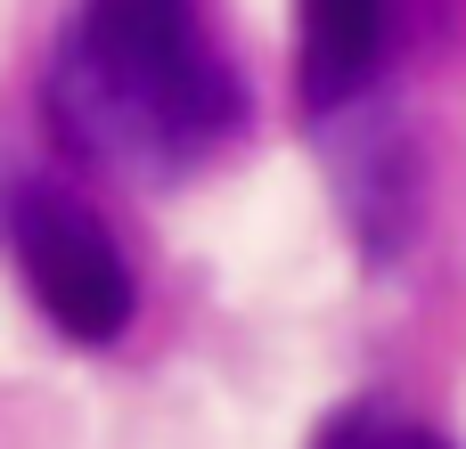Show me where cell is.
Here are the masks:
<instances>
[{
    "label": "cell",
    "instance_id": "cell-1",
    "mask_svg": "<svg viewBox=\"0 0 466 449\" xmlns=\"http://www.w3.org/2000/svg\"><path fill=\"white\" fill-rule=\"evenodd\" d=\"M49 115L74 155L123 180H188L238 139L246 90L197 0H82L57 41Z\"/></svg>",
    "mask_w": 466,
    "mask_h": 449
},
{
    "label": "cell",
    "instance_id": "cell-2",
    "mask_svg": "<svg viewBox=\"0 0 466 449\" xmlns=\"http://www.w3.org/2000/svg\"><path fill=\"white\" fill-rule=\"evenodd\" d=\"M0 237H8V262L25 278V294L41 303V319L74 344H115L131 327V262L115 254L106 221L66 188V180H41V172H16L0 188Z\"/></svg>",
    "mask_w": 466,
    "mask_h": 449
},
{
    "label": "cell",
    "instance_id": "cell-3",
    "mask_svg": "<svg viewBox=\"0 0 466 449\" xmlns=\"http://www.w3.org/2000/svg\"><path fill=\"white\" fill-rule=\"evenodd\" d=\"M385 49H393V0H303V41H295L303 106L311 115L352 106L385 74Z\"/></svg>",
    "mask_w": 466,
    "mask_h": 449
},
{
    "label": "cell",
    "instance_id": "cell-4",
    "mask_svg": "<svg viewBox=\"0 0 466 449\" xmlns=\"http://www.w3.org/2000/svg\"><path fill=\"white\" fill-rule=\"evenodd\" d=\"M319 449H451L442 434H426V425H410V417H377V409H344V417H328V434Z\"/></svg>",
    "mask_w": 466,
    "mask_h": 449
}]
</instances>
